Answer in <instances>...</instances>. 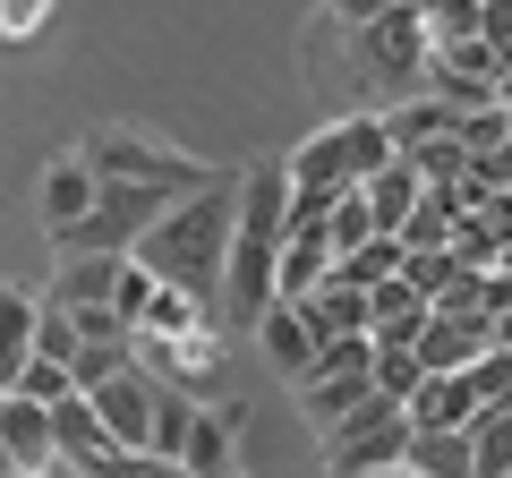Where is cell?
<instances>
[{
	"mask_svg": "<svg viewBox=\"0 0 512 478\" xmlns=\"http://www.w3.org/2000/svg\"><path fill=\"white\" fill-rule=\"evenodd\" d=\"M120 368H137V350H128V342L77 350V359H69V385H77V393H94V385H111V376H120Z\"/></svg>",
	"mask_w": 512,
	"mask_h": 478,
	"instance_id": "cell-24",
	"label": "cell"
},
{
	"mask_svg": "<svg viewBox=\"0 0 512 478\" xmlns=\"http://www.w3.org/2000/svg\"><path fill=\"white\" fill-rule=\"evenodd\" d=\"M86 402H94V419H103L111 453H146L154 444V402H163V385H154L146 368H120L111 385H94Z\"/></svg>",
	"mask_w": 512,
	"mask_h": 478,
	"instance_id": "cell-6",
	"label": "cell"
},
{
	"mask_svg": "<svg viewBox=\"0 0 512 478\" xmlns=\"http://www.w3.org/2000/svg\"><path fill=\"white\" fill-rule=\"evenodd\" d=\"M120 274H128V257H60V265H52V299H43V308H60V316L111 308V299H120Z\"/></svg>",
	"mask_w": 512,
	"mask_h": 478,
	"instance_id": "cell-9",
	"label": "cell"
},
{
	"mask_svg": "<svg viewBox=\"0 0 512 478\" xmlns=\"http://www.w3.org/2000/svg\"><path fill=\"white\" fill-rule=\"evenodd\" d=\"M478 427V393H470V368L461 376H427L410 393V436H470Z\"/></svg>",
	"mask_w": 512,
	"mask_h": 478,
	"instance_id": "cell-10",
	"label": "cell"
},
{
	"mask_svg": "<svg viewBox=\"0 0 512 478\" xmlns=\"http://www.w3.org/2000/svg\"><path fill=\"white\" fill-rule=\"evenodd\" d=\"M478 43L495 52V69H512V0H487V18H478Z\"/></svg>",
	"mask_w": 512,
	"mask_h": 478,
	"instance_id": "cell-30",
	"label": "cell"
},
{
	"mask_svg": "<svg viewBox=\"0 0 512 478\" xmlns=\"http://www.w3.org/2000/svg\"><path fill=\"white\" fill-rule=\"evenodd\" d=\"M52 453H60V461H77V470H94V461L111 453V436H103V419H94V402H86V393L52 410Z\"/></svg>",
	"mask_w": 512,
	"mask_h": 478,
	"instance_id": "cell-17",
	"label": "cell"
},
{
	"mask_svg": "<svg viewBox=\"0 0 512 478\" xmlns=\"http://www.w3.org/2000/svg\"><path fill=\"white\" fill-rule=\"evenodd\" d=\"M77 163H86L103 188L128 180V188H171V197H197V188L222 180L214 163H197V154L163 146V137H146V129H86L77 137Z\"/></svg>",
	"mask_w": 512,
	"mask_h": 478,
	"instance_id": "cell-4",
	"label": "cell"
},
{
	"mask_svg": "<svg viewBox=\"0 0 512 478\" xmlns=\"http://www.w3.org/2000/svg\"><path fill=\"white\" fill-rule=\"evenodd\" d=\"M419 18H427V52H461V43H478L487 0H444V9H419Z\"/></svg>",
	"mask_w": 512,
	"mask_h": 478,
	"instance_id": "cell-21",
	"label": "cell"
},
{
	"mask_svg": "<svg viewBox=\"0 0 512 478\" xmlns=\"http://www.w3.org/2000/svg\"><path fill=\"white\" fill-rule=\"evenodd\" d=\"M18 402L60 410V402H77V385H69V368H52V359H26V376H18Z\"/></svg>",
	"mask_w": 512,
	"mask_h": 478,
	"instance_id": "cell-25",
	"label": "cell"
},
{
	"mask_svg": "<svg viewBox=\"0 0 512 478\" xmlns=\"http://www.w3.org/2000/svg\"><path fill=\"white\" fill-rule=\"evenodd\" d=\"M299 316H308V333H316V350L325 342H350V333H367V291H350V282H325V291H308V299H291Z\"/></svg>",
	"mask_w": 512,
	"mask_h": 478,
	"instance_id": "cell-14",
	"label": "cell"
},
{
	"mask_svg": "<svg viewBox=\"0 0 512 478\" xmlns=\"http://www.w3.org/2000/svg\"><path fill=\"white\" fill-rule=\"evenodd\" d=\"M282 239H291V180L282 163H256L239 171V231H231V274H222V333H256L265 316L282 308L274 274H282Z\"/></svg>",
	"mask_w": 512,
	"mask_h": 478,
	"instance_id": "cell-2",
	"label": "cell"
},
{
	"mask_svg": "<svg viewBox=\"0 0 512 478\" xmlns=\"http://www.w3.org/2000/svg\"><path fill=\"white\" fill-rule=\"evenodd\" d=\"M495 111H504V120H512V69H504V86H495Z\"/></svg>",
	"mask_w": 512,
	"mask_h": 478,
	"instance_id": "cell-32",
	"label": "cell"
},
{
	"mask_svg": "<svg viewBox=\"0 0 512 478\" xmlns=\"http://www.w3.org/2000/svg\"><path fill=\"white\" fill-rule=\"evenodd\" d=\"M470 478H512V410H487L470 427Z\"/></svg>",
	"mask_w": 512,
	"mask_h": 478,
	"instance_id": "cell-19",
	"label": "cell"
},
{
	"mask_svg": "<svg viewBox=\"0 0 512 478\" xmlns=\"http://www.w3.org/2000/svg\"><path fill=\"white\" fill-rule=\"evenodd\" d=\"M256 350H265L291 385L316 368V333H308V316H299V308H274V316H265V325H256Z\"/></svg>",
	"mask_w": 512,
	"mask_h": 478,
	"instance_id": "cell-16",
	"label": "cell"
},
{
	"mask_svg": "<svg viewBox=\"0 0 512 478\" xmlns=\"http://www.w3.org/2000/svg\"><path fill=\"white\" fill-rule=\"evenodd\" d=\"M77 342H86V350H103V342H128V325H120L111 308H86V316H77Z\"/></svg>",
	"mask_w": 512,
	"mask_h": 478,
	"instance_id": "cell-31",
	"label": "cell"
},
{
	"mask_svg": "<svg viewBox=\"0 0 512 478\" xmlns=\"http://www.w3.org/2000/svg\"><path fill=\"white\" fill-rule=\"evenodd\" d=\"M0 478H18V470H9V453H0Z\"/></svg>",
	"mask_w": 512,
	"mask_h": 478,
	"instance_id": "cell-35",
	"label": "cell"
},
{
	"mask_svg": "<svg viewBox=\"0 0 512 478\" xmlns=\"http://www.w3.org/2000/svg\"><path fill=\"white\" fill-rule=\"evenodd\" d=\"M43 478H86V470H77V461H52V470H43Z\"/></svg>",
	"mask_w": 512,
	"mask_h": 478,
	"instance_id": "cell-33",
	"label": "cell"
},
{
	"mask_svg": "<svg viewBox=\"0 0 512 478\" xmlns=\"http://www.w3.org/2000/svg\"><path fill=\"white\" fill-rule=\"evenodd\" d=\"M86 478H188V470H180V461H163V453H103Z\"/></svg>",
	"mask_w": 512,
	"mask_h": 478,
	"instance_id": "cell-28",
	"label": "cell"
},
{
	"mask_svg": "<svg viewBox=\"0 0 512 478\" xmlns=\"http://www.w3.org/2000/svg\"><path fill=\"white\" fill-rule=\"evenodd\" d=\"M231 231H239V180L222 171L214 188L180 197L146 239H137V265H146L163 291H188L214 308L222 299V274H231Z\"/></svg>",
	"mask_w": 512,
	"mask_h": 478,
	"instance_id": "cell-3",
	"label": "cell"
},
{
	"mask_svg": "<svg viewBox=\"0 0 512 478\" xmlns=\"http://www.w3.org/2000/svg\"><path fill=\"white\" fill-rule=\"evenodd\" d=\"M43 26H52V9H43V0H0V43H35Z\"/></svg>",
	"mask_w": 512,
	"mask_h": 478,
	"instance_id": "cell-29",
	"label": "cell"
},
{
	"mask_svg": "<svg viewBox=\"0 0 512 478\" xmlns=\"http://www.w3.org/2000/svg\"><path fill=\"white\" fill-rule=\"evenodd\" d=\"M419 197H427V180H419V171H410V163H384L376 180H367V214H376V231L393 239L410 214H419Z\"/></svg>",
	"mask_w": 512,
	"mask_h": 478,
	"instance_id": "cell-18",
	"label": "cell"
},
{
	"mask_svg": "<svg viewBox=\"0 0 512 478\" xmlns=\"http://www.w3.org/2000/svg\"><path fill=\"white\" fill-rule=\"evenodd\" d=\"M376 402V376H299V410H308V427L316 436H333V427H350L359 410Z\"/></svg>",
	"mask_w": 512,
	"mask_h": 478,
	"instance_id": "cell-12",
	"label": "cell"
},
{
	"mask_svg": "<svg viewBox=\"0 0 512 478\" xmlns=\"http://www.w3.org/2000/svg\"><path fill=\"white\" fill-rule=\"evenodd\" d=\"M77 350H86V342H77V316L43 308V316H35V359H52V368H69Z\"/></svg>",
	"mask_w": 512,
	"mask_h": 478,
	"instance_id": "cell-26",
	"label": "cell"
},
{
	"mask_svg": "<svg viewBox=\"0 0 512 478\" xmlns=\"http://www.w3.org/2000/svg\"><path fill=\"white\" fill-rule=\"evenodd\" d=\"M197 333H222V316L205 308V299H188V291H154V308H146V325L128 333V342H197Z\"/></svg>",
	"mask_w": 512,
	"mask_h": 478,
	"instance_id": "cell-13",
	"label": "cell"
},
{
	"mask_svg": "<svg viewBox=\"0 0 512 478\" xmlns=\"http://www.w3.org/2000/svg\"><path fill=\"white\" fill-rule=\"evenodd\" d=\"M239 427H248V410H239V402H214V410H197V427H188V453H180V470H188V478H239Z\"/></svg>",
	"mask_w": 512,
	"mask_h": 478,
	"instance_id": "cell-8",
	"label": "cell"
},
{
	"mask_svg": "<svg viewBox=\"0 0 512 478\" xmlns=\"http://www.w3.org/2000/svg\"><path fill=\"white\" fill-rule=\"evenodd\" d=\"M384 478H419V470H410V461H402V470H384Z\"/></svg>",
	"mask_w": 512,
	"mask_h": 478,
	"instance_id": "cell-34",
	"label": "cell"
},
{
	"mask_svg": "<svg viewBox=\"0 0 512 478\" xmlns=\"http://www.w3.org/2000/svg\"><path fill=\"white\" fill-rule=\"evenodd\" d=\"M316 444H325V478H384V470L410 461V410L367 402L350 427H333V436H316Z\"/></svg>",
	"mask_w": 512,
	"mask_h": 478,
	"instance_id": "cell-5",
	"label": "cell"
},
{
	"mask_svg": "<svg viewBox=\"0 0 512 478\" xmlns=\"http://www.w3.org/2000/svg\"><path fill=\"white\" fill-rule=\"evenodd\" d=\"M154 291H163V282H154L146 265L128 257V274H120V299H111V316H120V325L137 333V325H146V308H154Z\"/></svg>",
	"mask_w": 512,
	"mask_h": 478,
	"instance_id": "cell-27",
	"label": "cell"
},
{
	"mask_svg": "<svg viewBox=\"0 0 512 478\" xmlns=\"http://www.w3.org/2000/svg\"><path fill=\"white\" fill-rule=\"evenodd\" d=\"M197 393H171L163 385V402H154V444H146V453H163V461H180L188 453V427H197Z\"/></svg>",
	"mask_w": 512,
	"mask_h": 478,
	"instance_id": "cell-20",
	"label": "cell"
},
{
	"mask_svg": "<svg viewBox=\"0 0 512 478\" xmlns=\"http://www.w3.org/2000/svg\"><path fill=\"white\" fill-rule=\"evenodd\" d=\"M410 470L419 478H470V436H410Z\"/></svg>",
	"mask_w": 512,
	"mask_h": 478,
	"instance_id": "cell-23",
	"label": "cell"
},
{
	"mask_svg": "<svg viewBox=\"0 0 512 478\" xmlns=\"http://www.w3.org/2000/svg\"><path fill=\"white\" fill-rule=\"evenodd\" d=\"M308 69H325L359 94V111H384V94L402 103V86L427 94V18L419 9H384V0H342L325 18H308Z\"/></svg>",
	"mask_w": 512,
	"mask_h": 478,
	"instance_id": "cell-1",
	"label": "cell"
},
{
	"mask_svg": "<svg viewBox=\"0 0 512 478\" xmlns=\"http://www.w3.org/2000/svg\"><path fill=\"white\" fill-rule=\"evenodd\" d=\"M0 453H9V470H18V478H43V470L60 461V453H52V410L0 393Z\"/></svg>",
	"mask_w": 512,
	"mask_h": 478,
	"instance_id": "cell-11",
	"label": "cell"
},
{
	"mask_svg": "<svg viewBox=\"0 0 512 478\" xmlns=\"http://www.w3.org/2000/svg\"><path fill=\"white\" fill-rule=\"evenodd\" d=\"M376 402H393V410H410V393L427 385V368H419V350H376Z\"/></svg>",
	"mask_w": 512,
	"mask_h": 478,
	"instance_id": "cell-22",
	"label": "cell"
},
{
	"mask_svg": "<svg viewBox=\"0 0 512 478\" xmlns=\"http://www.w3.org/2000/svg\"><path fill=\"white\" fill-rule=\"evenodd\" d=\"M94 197H103V180L77 163V146L60 154V163H43V180H35V222H43V239L77 231V222L94 214Z\"/></svg>",
	"mask_w": 512,
	"mask_h": 478,
	"instance_id": "cell-7",
	"label": "cell"
},
{
	"mask_svg": "<svg viewBox=\"0 0 512 478\" xmlns=\"http://www.w3.org/2000/svg\"><path fill=\"white\" fill-rule=\"evenodd\" d=\"M325 282H333V239L325 231H291V239H282V274H274L282 308L308 299V291H325Z\"/></svg>",
	"mask_w": 512,
	"mask_h": 478,
	"instance_id": "cell-15",
	"label": "cell"
}]
</instances>
